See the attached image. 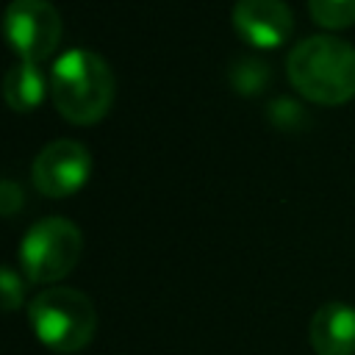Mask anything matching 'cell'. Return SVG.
I'll use <instances>...</instances> for the list:
<instances>
[{
    "instance_id": "cell-5",
    "label": "cell",
    "mask_w": 355,
    "mask_h": 355,
    "mask_svg": "<svg viewBox=\"0 0 355 355\" xmlns=\"http://www.w3.org/2000/svg\"><path fill=\"white\" fill-rule=\"evenodd\" d=\"M64 22L50 0H11L6 8V39L19 61L39 64L61 42Z\"/></svg>"
},
{
    "instance_id": "cell-3",
    "label": "cell",
    "mask_w": 355,
    "mask_h": 355,
    "mask_svg": "<svg viewBox=\"0 0 355 355\" xmlns=\"http://www.w3.org/2000/svg\"><path fill=\"white\" fill-rule=\"evenodd\" d=\"M31 327L36 338L53 352H80L92 344L97 330V311L89 294L53 286L36 294L28 305Z\"/></svg>"
},
{
    "instance_id": "cell-11",
    "label": "cell",
    "mask_w": 355,
    "mask_h": 355,
    "mask_svg": "<svg viewBox=\"0 0 355 355\" xmlns=\"http://www.w3.org/2000/svg\"><path fill=\"white\" fill-rule=\"evenodd\" d=\"M308 11L316 25L330 31L355 25V0H308Z\"/></svg>"
},
{
    "instance_id": "cell-10",
    "label": "cell",
    "mask_w": 355,
    "mask_h": 355,
    "mask_svg": "<svg viewBox=\"0 0 355 355\" xmlns=\"http://www.w3.org/2000/svg\"><path fill=\"white\" fill-rule=\"evenodd\" d=\"M269 78H272L269 67L263 61H258V58H239L230 67V83H233V89L239 94H247V97L261 94V89L269 83Z\"/></svg>"
},
{
    "instance_id": "cell-14",
    "label": "cell",
    "mask_w": 355,
    "mask_h": 355,
    "mask_svg": "<svg viewBox=\"0 0 355 355\" xmlns=\"http://www.w3.org/2000/svg\"><path fill=\"white\" fill-rule=\"evenodd\" d=\"M22 202H25L22 186H19L17 180L6 178V180L0 183V211H3V216H14V214L22 208Z\"/></svg>"
},
{
    "instance_id": "cell-4",
    "label": "cell",
    "mask_w": 355,
    "mask_h": 355,
    "mask_svg": "<svg viewBox=\"0 0 355 355\" xmlns=\"http://www.w3.org/2000/svg\"><path fill=\"white\" fill-rule=\"evenodd\" d=\"M83 252V233L67 216H47L28 227L19 241V266L31 283L67 277Z\"/></svg>"
},
{
    "instance_id": "cell-13",
    "label": "cell",
    "mask_w": 355,
    "mask_h": 355,
    "mask_svg": "<svg viewBox=\"0 0 355 355\" xmlns=\"http://www.w3.org/2000/svg\"><path fill=\"white\" fill-rule=\"evenodd\" d=\"M269 119H272L277 128L294 130L297 122L302 119V108H300L297 103L286 100V97H277V100H272V105H269Z\"/></svg>"
},
{
    "instance_id": "cell-1",
    "label": "cell",
    "mask_w": 355,
    "mask_h": 355,
    "mask_svg": "<svg viewBox=\"0 0 355 355\" xmlns=\"http://www.w3.org/2000/svg\"><path fill=\"white\" fill-rule=\"evenodd\" d=\"M291 86L311 103L341 105L355 97V47L338 36H308L286 58Z\"/></svg>"
},
{
    "instance_id": "cell-8",
    "label": "cell",
    "mask_w": 355,
    "mask_h": 355,
    "mask_svg": "<svg viewBox=\"0 0 355 355\" xmlns=\"http://www.w3.org/2000/svg\"><path fill=\"white\" fill-rule=\"evenodd\" d=\"M308 341L316 355H355V308L338 300L319 305L308 324Z\"/></svg>"
},
{
    "instance_id": "cell-2",
    "label": "cell",
    "mask_w": 355,
    "mask_h": 355,
    "mask_svg": "<svg viewBox=\"0 0 355 355\" xmlns=\"http://www.w3.org/2000/svg\"><path fill=\"white\" fill-rule=\"evenodd\" d=\"M116 80L108 61L92 50L64 53L50 72V97L55 111L72 125L100 122L114 103Z\"/></svg>"
},
{
    "instance_id": "cell-12",
    "label": "cell",
    "mask_w": 355,
    "mask_h": 355,
    "mask_svg": "<svg viewBox=\"0 0 355 355\" xmlns=\"http://www.w3.org/2000/svg\"><path fill=\"white\" fill-rule=\"evenodd\" d=\"M0 288H3V308L6 311H17L22 305L25 286H22V277L11 266H3V272H0Z\"/></svg>"
},
{
    "instance_id": "cell-6",
    "label": "cell",
    "mask_w": 355,
    "mask_h": 355,
    "mask_svg": "<svg viewBox=\"0 0 355 355\" xmlns=\"http://www.w3.org/2000/svg\"><path fill=\"white\" fill-rule=\"evenodd\" d=\"M33 186L44 197H69L92 175V155L75 139H55L44 144L33 161Z\"/></svg>"
},
{
    "instance_id": "cell-7",
    "label": "cell",
    "mask_w": 355,
    "mask_h": 355,
    "mask_svg": "<svg viewBox=\"0 0 355 355\" xmlns=\"http://www.w3.org/2000/svg\"><path fill=\"white\" fill-rule=\"evenodd\" d=\"M233 28L247 44L275 50L291 36L294 17L283 0H236Z\"/></svg>"
},
{
    "instance_id": "cell-9",
    "label": "cell",
    "mask_w": 355,
    "mask_h": 355,
    "mask_svg": "<svg viewBox=\"0 0 355 355\" xmlns=\"http://www.w3.org/2000/svg\"><path fill=\"white\" fill-rule=\"evenodd\" d=\"M47 92H50V80L44 78L39 64L19 61L6 72L3 94L17 114H31L33 108H39Z\"/></svg>"
}]
</instances>
